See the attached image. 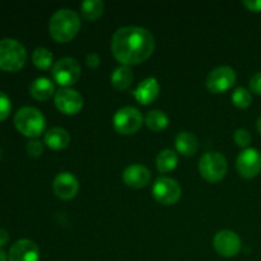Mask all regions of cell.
<instances>
[{"instance_id": "cell-1", "label": "cell", "mask_w": 261, "mask_h": 261, "mask_svg": "<svg viewBox=\"0 0 261 261\" xmlns=\"http://www.w3.org/2000/svg\"><path fill=\"white\" fill-rule=\"evenodd\" d=\"M154 47V36L147 28L139 25L119 28L111 40V51L115 59L126 66L144 63L150 58Z\"/></svg>"}, {"instance_id": "cell-2", "label": "cell", "mask_w": 261, "mask_h": 261, "mask_svg": "<svg viewBox=\"0 0 261 261\" xmlns=\"http://www.w3.org/2000/svg\"><path fill=\"white\" fill-rule=\"evenodd\" d=\"M81 30V18L74 10L63 8L56 10L50 18L48 31L56 42L65 43L73 40Z\"/></svg>"}, {"instance_id": "cell-3", "label": "cell", "mask_w": 261, "mask_h": 261, "mask_svg": "<svg viewBox=\"0 0 261 261\" xmlns=\"http://www.w3.org/2000/svg\"><path fill=\"white\" fill-rule=\"evenodd\" d=\"M14 125L20 134L36 139L45 132L46 120L40 110L25 106L18 110L15 114Z\"/></svg>"}, {"instance_id": "cell-4", "label": "cell", "mask_w": 261, "mask_h": 261, "mask_svg": "<svg viewBox=\"0 0 261 261\" xmlns=\"http://www.w3.org/2000/svg\"><path fill=\"white\" fill-rule=\"evenodd\" d=\"M27 61L25 47L14 38L0 41V69L4 71H18Z\"/></svg>"}, {"instance_id": "cell-5", "label": "cell", "mask_w": 261, "mask_h": 261, "mask_svg": "<svg viewBox=\"0 0 261 261\" xmlns=\"http://www.w3.org/2000/svg\"><path fill=\"white\" fill-rule=\"evenodd\" d=\"M228 163L226 157L219 152H206L199 161V171L208 182H218L227 175Z\"/></svg>"}, {"instance_id": "cell-6", "label": "cell", "mask_w": 261, "mask_h": 261, "mask_svg": "<svg viewBox=\"0 0 261 261\" xmlns=\"http://www.w3.org/2000/svg\"><path fill=\"white\" fill-rule=\"evenodd\" d=\"M51 74H53L54 81L59 86L64 87V88H70L81 78V64L76 59L65 56V58L59 59L54 64L53 68H51Z\"/></svg>"}, {"instance_id": "cell-7", "label": "cell", "mask_w": 261, "mask_h": 261, "mask_svg": "<svg viewBox=\"0 0 261 261\" xmlns=\"http://www.w3.org/2000/svg\"><path fill=\"white\" fill-rule=\"evenodd\" d=\"M143 115L138 109L133 106H125L117 110L114 115V127L122 135L135 134L143 125Z\"/></svg>"}, {"instance_id": "cell-8", "label": "cell", "mask_w": 261, "mask_h": 261, "mask_svg": "<svg viewBox=\"0 0 261 261\" xmlns=\"http://www.w3.org/2000/svg\"><path fill=\"white\" fill-rule=\"evenodd\" d=\"M236 71L233 68L227 65L218 66L213 69L206 76L205 86L211 93H224L231 89L236 83Z\"/></svg>"}, {"instance_id": "cell-9", "label": "cell", "mask_w": 261, "mask_h": 261, "mask_svg": "<svg viewBox=\"0 0 261 261\" xmlns=\"http://www.w3.org/2000/svg\"><path fill=\"white\" fill-rule=\"evenodd\" d=\"M153 198L162 205H172L181 198V186L171 177H158L153 184Z\"/></svg>"}, {"instance_id": "cell-10", "label": "cell", "mask_w": 261, "mask_h": 261, "mask_svg": "<svg viewBox=\"0 0 261 261\" xmlns=\"http://www.w3.org/2000/svg\"><path fill=\"white\" fill-rule=\"evenodd\" d=\"M236 168L240 176L254 178L261 172V153L255 148H246L236 160Z\"/></svg>"}, {"instance_id": "cell-11", "label": "cell", "mask_w": 261, "mask_h": 261, "mask_svg": "<svg viewBox=\"0 0 261 261\" xmlns=\"http://www.w3.org/2000/svg\"><path fill=\"white\" fill-rule=\"evenodd\" d=\"M213 247L221 256L233 257L241 251V239L236 232L223 229L214 236Z\"/></svg>"}, {"instance_id": "cell-12", "label": "cell", "mask_w": 261, "mask_h": 261, "mask_svg": "<svg viewBox=\"0 0 261 261\" xmlns=\"http://www.w3.org/2000/svg\"><path fill=\"white\" fill-rule=\"evenodd\" d=\"M55 106L65 115H75L83 107V97L73 88H60L55 93Z\"/></svg>"}, {"instance_id": "cell-13", "label": "cell", "mask_w": 261, "mask_h": 261, "mask_svg": "<svg viewBox=\"0 0 261 261\" xmlns=\"http://www.w3.org/2000/svg\"><path fill=\"white\" fill-rule=\"evenodd\" d=\"M53 190L61 200H70L78 194V178L70 172L59 173L53 182Z\"/></svg>"}, {"instance_id": "cell-14", "label": "cell", "mask_w": 261, "mask_h": 261, "mask_svg": "<svg viewBox=\"0 0 261 261\" xmlns=\"http://www.w3.org/2000/svg\"><path fill=\"white\" fill-rule=\"evenodd\" d=\"M9 261H38L40 260V249L37 245L28 239L18 240L12 245L8 255Z\"/></svg>"}, {"instance_id": "cell-15", "label": "cell", "mask_w": 261, "mask_h": 261, "mask_svg": "<svg viewBox=\"0 0 261 261\" xmlns=\"http://www.w3.org/2000/svg\"><path fill=\"white\" fill-rule=\"evenodd\" d=\"M122 180H124L125 185L129 188H145L150 181V171L145 166L130 165L122 172Z\"/></svg>"}, {"instance_id": "cell-16", "label": "cell", "mask_w": 261, "mask_h": 261, "mask_svg": "<svg viewBox=\"0 0 261 261\" xmlns=\"http://www.w3.org/2000/svg\"><path fill=\"white\" fill-rule=\"evenodd\" d=\"M160 83L155 78L149 76V78H145L139 86L135 88V91L133 92L135 99H137L139 103L142 105H149L154 101L155 98L160 94Z\"/></svg>"}, {"instance_id": "cell-17", "label": "cell", "mask_w": 261, "mask_h": 261, "mask_svg": "<svg viewBox=\"0 0 261 261\" xmlns=\"http://www.w3.org/2000/svg\"><path fill=\"white\" fill-rule=\"evenodd\" d=\"M70 134L64 127H51L45 134V143L48 148L55 150L65 149L70 144Z\"/></svg>"}, {"instance_id": "cell-18", "label": "cell", "mask_w": 261, "mask_h": 261, "mask_svg": "<svg viewBox=\"0 0 261 261\" xmlns=\"http://www.w3.org/2000/svg\"><path fill=\"white\" fill-rule=\"evenodd\" d=\"M30 93L37 101H47L55 93V86L48 78L40 76L31 83Z\"/></svg>"}, {"instance_id": "cell-19", "label": "cell", "mask_w": 261, "mask_h": 261, "mask_svg": "<svg viewBox=\"0 0 261 261\" xmlns=\"http://www.w3.org/2000/svg\"><path fill=\"white\" fill-rule=\"evenodd\" d=\"M175 147L178 153L186 157H193L199 149V140L193 133L182 132L176 137Z\"/></svg>"}, {"instance_id": "cell-20", "label": "cell", "mask_w": 261, "mask_h": 261, "mask_svg": "<svg viewBox=\"0 0 261 261\" xmlns=\"http://www.w3.org/2000/svg\"><path fill=\"white\" fill-rule=\"evenodd\" d=\"M134 79V74L130 66L121 65L115 69L111 75V84L116 91H125L130 87Z\"/></svg>"}, {"instance_id": "cell-21", "label": "cell", "mask_w": 261, "mask_h": 261, "mask_svg": "<svg viewBox=\"0 0 261 261\" xmlns=\"http://www.w3.org/2000/svg\"><path fill=\"white\" fill-rule=\"evenodd\" d=\"M105 10V3L102 0H86L81 4V14L88 22L98 19Z\"/></svg>"}, {"instance_id": "cell-22", "label": "cell", "mask_w": 261, "mask_h": 261, "mask_svg": "<svg viewBox=\"0 0 261 261\" xmlns=\"http://www.w3.org/2000/svg\"><path fill=\"white\" fill-rule=\"evenodd\" d=\"M178 163V157L175 150L172 149H163L161 150L160 154L157 155L155 165H157L158 171L161 173H167L170 171L175 170Z\"/></svg>"}, {"instance_id": "cell-23", "label": "cell", "mask_w": 261, "mask_h": 261, "mask_svg": "<svg viewBox=\"0 0 261 261\" xmlns=\"http://www.w3.org/2000/svg\"><path fill=\"white\" fill-rule=\"evenodd\" d=\"M168 116L161 110H153L149 111L145 116V125L149 127L153 132H161V130H165L168 126Z\"/></svg>"}, {"instance_id": "cell-24", "label": "cell", "mask_w": 261, "mask_h": 261, "mask_svg": "<svg viewBox=\"0 0 261 261\" xmlns=\"http://www.w3.org/2000/svg\"><path fill=\"white\" fill-rule=\"evenodd\" d=\"M32 61L38 69H41V70H47L53 65L54 56L47 48L37 47L32 53Z\"/></svg>"}, {"instance_id": "cell-25", "label": "cell", "mask_w": 261, "mask_h": 261, "mask_svg": "<svg viewBox=\"0 0 261 261\" xmlns=\"http://www.w3.org/2000/svg\"><path fill=\"white\" fill-rule=\"evenodd\" d=\"M232 102L239 109H247L252 102L251 93L246 88H244V87L236 88L233 93H232Z\"/></svg>"}, {"instance_id": "cell-26", "label": "cell", "mask_w": 261, "mask_h": 261, "mask_svg": "<svg viewBox=\"0 0 261 261\" xmlns=\"http://www.w3.org/2000/svg\"><path fill=\"white\" fill-rule=\"evenodd\" d=\"M251 134H250L249 130L246 129H237L233 134V140L240 148H249L250 143H251Z\"/></svg>"}, {"instance_id": "cell-27", "label": "cell", "mask_w": 261, "mask_h": 261, "mask_svg": "<svg viewBox=\"0 0 261 261\" xmlns=\"http://www.w3.org/2000/svg\"><path fill=\"white\" fill-rule=\"evenodd\" d=\"M10 111H12V102H10V98L4 92L0 91V121L7 119L9 116Z\"/></svg>"}, {"instance_id": "cell-28", "label": "cell", "mask_w": 261, "mask_h": 261, "mask_svg": "<svg viewBox=\"0 0 261 261\" xmlns=\"http://www.w3.org/2000/svg\"><path fill=\"white\" fill-rule=\"evenodd\" d=\"M25 150H27L28 155H31L33 158H37L43 153V144L40 140L32 139L25 145Z\"/></svg>"}, {"instance_id": "cell-29", "label": "cell", "mask_w": 261, "mask_h": 261, "mask_svg": "<svg viewBox=\"0 0 261 261\" xmlns=\"http://www.w3.org/2000/svg\"><path fill=\"white\" fill-rule=\"evenodd\" d=\"M250 89L251 92L256 94H261V71L255 74L251 79H250Z\"/></svg>"}, {"instance_id": "cell-30", "label": "cell", "mask_w": 261, "mask_h": 261, "mask_svg": "<svg viewBox=\"0 0 261 261\" xmlns=\"http://www.w3.org/2000/svg\"><path fill=\"white\" fill-rule=\"evenodd\" d=\"M86 63H87V65H88V68L96 69V68H98L99 64H101V59H99V56L97 55V54L91 53L87 55Z\"/></svg>"}, {"instance_id": "cell-31", "label": "cell", "mask_w": 261, "mask_h": 261, "mask_svg": "<svg viewBox=\"0 0 261 261\" xmlns=\"http://www.w3.org/2000/svg\"><path fill=\"white\" fill-rule=\"evenodd\" d=\"M242 4L251 12H261V0H245Z\"/></svg>"}, {"instance_id": "cell-32", "label": "cell", "mask_w": 261, "mask_h": 261, "mask_svg": "<svg viewBox=\"0 0 261 261\" xmlns=\"http://www.w3.org/2000/svg\"><path fill=\"white\" fill-rule=\"evenodd\" d=\"M9 232L5 231V229L0 228V249H2L3 246H5V245L9 242Z\"/></svg>"}, {"instance_id": "cell-33", "label": "cell", "mask_w": 261, "mask_h": 261, "mask_svg": "<svg viewBox=\"0 0 261 261\" xmlns=\"http://www.w3.org/2000/svg\"><path fill=\"white\" fill-rule=\"evenodd\" d=\"M0 261H8L7 254H5L4 250H2V249H0Z\"/></svg>"}, {"instance_id": "cell-34", "label": "cell", "mask_w": 261, "mask_h": 261, "mask_svg": "<svg viewBox=\"0 0 261 261\" xmlns=\"http://www.w3.org/2000/svg\"><path fill=\"white\" fill-rule=\"evenodd\" d=\"M256 129H257V132H259V134L261 135V116L257 119V121H256Z\"/></svg>"}]
</instances>
